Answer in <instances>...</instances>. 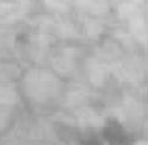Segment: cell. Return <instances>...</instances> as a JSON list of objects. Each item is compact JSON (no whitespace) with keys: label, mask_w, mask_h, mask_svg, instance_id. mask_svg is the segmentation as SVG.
<instances>
[{"label":"cell","mask_w":148,"mask_h":145,"mask_svg":"<svg viewBox=\"0 0 148 145\" xmlns=\"http://www.w3.org/2000/svg\"><path fill=\"white\" fill-rule=\"evenodd\" d=\"M107 145H135L136 140L130 132L119 122H110L101 132Z\"/></svg>","instance_id":"obj_1"},{"label":"cell","mask_w":148,"mask_h":145,"mask_svg":"<svg viewBox=\"0 0 148 145\" xmlns=\"http://www.w3.org/2000/svg\"><path fill=\"white\" fill-rule=\"evenodd\" d=\"M81 145H104V140L101 133H95V132H88L81 136Z\"/></svg>","instance_id":"obj_2"}]
</instances>
